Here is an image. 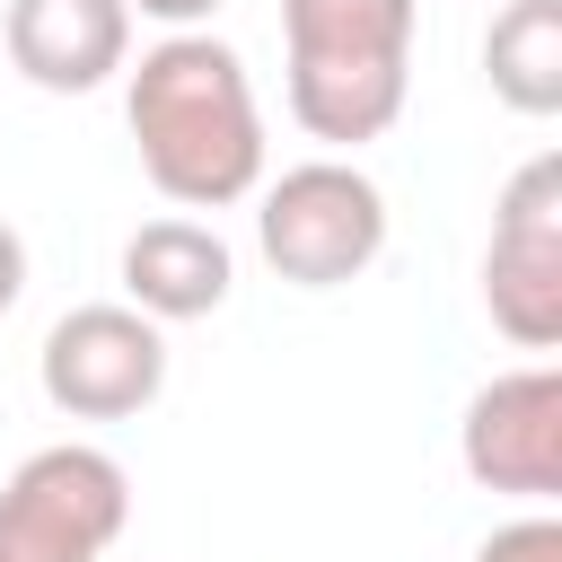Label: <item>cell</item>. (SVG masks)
<instances>
[{
    "label": "cell",
    "mask_w": 562,
    "mask_h": 562,
    "mask_svg": "<svg viewBox=\"0 0 562 562\" xmlns=\"http://www.w3.org/2000/svg\"><path fill=\"white\" fill-rule=\"evenodd\" d=\"M123 123L140 149V176L176 211H228L263 184V105L211 26L158 35L140 61H123Z\"/></svg>",
    "instance_id": "obj_1"
},
{
    "label": "cell",
    "mask_w": 562,
    "mask_h": 562,
    "mask_svg": "<svg viewBox=\"0 0 562 562\" xmlns=\"http://www.w3.org/2000/svg\"><path fill=\"white\" fill-rule=\"evenodd\" d=\"M413 0H281L290 123L325 149L386 140L413 97Z\"/></svg>",
    "instance_id": "obj_2"
},
{
    "label": "cell",
    "mask_w": 562,
    "mask_h": 562,
    "mask_svg": "<svg viewBox=\"0 0 562 562\" xmlns=\"http://www.w3.org/2000/svg\"><path fill=\"white\" fill-rule=\"evenodd\" d=\"M255 193V246L290 290H342L386 255V193L351 158H299Z\"/></svg>",
    "instance_id": "obj_3"
},
{
    "label": "cell",
    "mask_w": 562,
    "mask_h": 562,
    "mask_svg": "<svg viewBox=\"0 0 562 562\" xmlns=\"http://www.w3.org/2000/svg\"><path fill=\"white\" fill-rule=\"evenodd\" d=\"M132 518V474L88 448H35L9 483H0V562H105L114 536Z\"/></svg>",
    "instance_id": "obj_4"
},
{
    "label": "cell",
    "mask_w": 562,
    "mask_h": 562,
    "mask_svg": "<svg viewBox=\"0 0 562 562\" xmlns=\"http://www.w3.org/2000/svg\"><path fill=\"white\" fill-rule=\"evenodd\" d=\"M35 378H44V404L70 422H132L167 386V325L140 316L132 299H88L44 334Z\"/></svg>",
    "instance_id": "obj_5"
},
{
    "label": "cell",
    "mask_w": 562,
    "mask_h": 562,
    "mask_svg": "<svg viewBox=\"0 0 562 562\" xmlns=\"http://www.w3.org/2000/svg\"><path fill=\"white\" fill-rule=\"evenodd\" d=\"M483 307L518 351H553L562 342V158L553 149H536L492 202Z\"/></svg>",
    "instance_id": "obj_6"
},
{
    "label": "cell",
    "mask_w": 562,
    "mask_h": 562,
    "mask_svg": "<svg viewBox=\"0 0 562 562\" xmlns=\"http://www.w3.org/2000/svg\"><path fill=\"white\" fill-rule=\"evenodd\" d=\"M457 457L483 492L553 509L562 501V369L527 360V369H501L492 386H474L465 422H457Z\"/></svg>",
    "instance_id": "obj_7"
},
{
    "label": "cell",
    "mask_w": 562,
    "mask_h": 562,
    "mask_svg": "<svg viewBox=\"0 0 562 562\" xmlns=\"http://www.w3.org/2000/svg\"><path fill=\"white\" fill-rule=\"evenodd\" d=\"M9 70L44 97H88L132 61V9L123 0H9L0 9Z\"/></svg>",
    "instance_id": "obj_8"
},
{
    "label": "cell",
    "mask_w": 562,
    "mask_h": 562,
    "mask_svg": "<svg viewBox=\"0 0 562 562\" xmlns=\"http://www.w3.org/2000/svg\"><path fill=\"white\" fill-rule=\"evenodd\" d=\"M123 299L140 307V316H158V325H193V316H211V307H228V281H237V255H228V237L211 228V220H149V228H132L123 237Z\"/></svg>",
    "instance_id": "obj_9"
},
{
    "label": "cell",
    "mask_w": 562,
    "mask_h": 562,
    "mask_svg": "<svg viewBox=\"0 0 562 562\" xmlns=\"http://www.w3.org/2000/svg\"><path fill=\"white\" fill-rule=\"evenodd\" d=\"M483 79L509 114H562V0H501L483 26Z\"/></svg>",
    "instance_id": "obj_10"
},
{
    "label": "cell",
    "mask_w": 562,
    "mask_h": 562,
    "mask_svg": "<svg viewBox=\"0 0 562 562\" xmlns=\"http://www.w3.org/2000/svg\"><path fill=\"white\" fill-rule=\"evenodd\" d=\"M474 562H562V518H553V509H527V518L492 527V536L474 544Z\"/></svg>",
    "instance_id": "obj_11"
},
{
    "label": "cell",
    "mask_w": 562,
    "mask_h": 562,
    "mask_svg": "<svg viewBox=\"0 0 562 562\" xmlns=\"http://www.w3.org/2000/svg\"><path fill=\"white\" fill-rule=\"evenodd\" d=\"M123 9H140V18H158L167 35H184V26H211L228 0H123Z\"/></svg>",
    "instance_id": "obj_12"
},
{
    "label": "cell",
    "mask_w": 562,
    "mask_h": 562,
    "mask_svg": "<svg viewBox=\"0 0 562 562\" xmlns=\"http://www.w3.org/2000/svg\"><path fill=\"white\" fill-rule=\"evenodd\" d=\"M18 299H26V237L0 220V316H9Z\"/></svg>",
    "instance_id": "obj_13"
}]
</instances>
